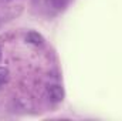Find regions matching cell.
I'll use <instances>...</instances> for the list:
<instances>
[{
	"mask_svg": "<svg viewBox=\"0 0 122 121\" xmlns=\"http://www.w3.org/2000/svg\"><path fill=\"white\" fill-rule=\"evenodd\" d=\"M47 91H48V97H50L51 101L58 103V101H62V100H64V90H62V87L58 86V84L50 86Z\"/></svg>",
	"mask_w": 122,
	"mask_h": 121,
	"instance_id": "1",
	"label": "cell"
},
{
	"mask_svg": "<svg viewBox=\"0 0 122 121\" xmlns=\"http://www.w3.org/2000/svg\"><path fill=\"white\" fill-rule=\"evenodd\" d=\"M26 41L30 43V44H34V46H43L44 44V37L37 31H30L26 36Z\"/></svg>",
	"mask_w": 122,
	"mask_h": 121,
	"instance_id": "2",
	"label": "cell"
},
{
	"mask_svg": "<svg viewBox=\"0 0 122 121\" xmlns=\"http://www.w3.org/2000/svg\"><path fill=\"white\" fill-rule=\"evenodd\" d=\"M9 78H10L9 70H7L6 67H0V86L6 84V83L9 81Z\"/></svg>",
	"mask_w": 122,
	"mask_h": 121,
	"instance_id": "3",
	"label": "cell"
},
{
	"mask_svg": "<svg viewBox=\"0 0 122 121\" xmlns=\"http://www.w3.org/2000/svg\"><path fill=\"white\" fill-rule=\"evenodd\" d=\"M0 60H1V50H0Z\"/></svg>",
	"mask_w": 122,
	"mask_h": 121,
	"instance_id": "4",
	"label": "cell"
}]
</instances>
